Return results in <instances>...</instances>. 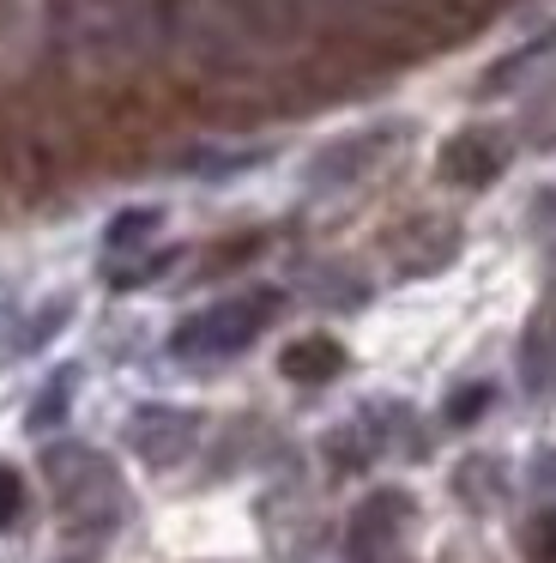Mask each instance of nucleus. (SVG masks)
I'll return each instance as SVG.
<instances>
[{"label": "nucleus", "instance_id": "nucleus-1", "mask_svg": "<svg viewBox=\"0 0 556 563\" xmlns=\"http://www.w3.org/2000/svg\"><path fill=\"white\" fill-rule=\"evenodd\" d=\"M278 291H248V297H224V303L188 316L176 333H169V357L181 364H218V357H236L260 340V328L273 321Z\"/></svg>", "mask_w": 556, "mask_h": 563}, {"label": "nucleus", "instance_id": "nucleus-2", "mask_svg": "<svg viewBox=\"0 0 556 563\" xmlns=\"http://www.w3.org/2000/svg\"><path fill=\"white\" fill-rule=\"evenodd\" d=\"M43 478L55 490V503L67 509L73 527H109L121 521V478L115 466L103 461L85 442H60V449L43 454Z\"/></svg>", "mask_w": 556, "mask_h": 563}, {"label": "nucleus", "instance_id": "nucleus-3", "mask_svg": "<svg viewBox=\"0 0 556 563\" xmlns=\"http://www.w3.org/2000/svg\"><path fill=\"white\" fill-rule=\"evenodd\" d=\"M127 442H133V454H140L145 466H181L193 454V442H200V418L193 412H181V406H140L133 412V424H127Z\"/></svg>", "mask_w": 556, "mask_h": 563}, {"label": "nucleus", "instance_id": "nucleus-4", "mask_svg": "<svg viewBox=\"0 0 556 563\" xmlns=\"http://www.w3.org/2000/svg\"><path fill=\"white\" fill-rule=\"evenodd\" d=\"M508 164V140L496 128H466L442 146V176L459 188H490Z\"/></svg>", "mask_w": 556, "mask_h": 563}, {"label": "nucleus", "instance_id": "nucleus-5", "mask_svg": "<svg viewBox=\"0 0 556 563\" xmlns=\"http://www.w3.org/2000/svg\"><path fill=\"white\" fill-rule=\"evenodd\" d=\"M399 140V128H369V134H351L338 146H326L321 158L309 164V188H345L357 176H369V164L381 158L387 146Z\"/></svg>", "mask_w": 556, "mask_h": 563}, {"label": "nucleus", "instance_id": "nucleus-6", "mask_svg": "<svg viewBox=\"0 0 556 563\" xmlns=\"http://www.w3.org/2000/svg\"><path fill=\"white\" fill-rule=\"evenodd\" d=\"M405 515H411L405 490H375V497L351 515V558H357V563L387 558V545L405 533Z\"/></svg>", "mask_w": 556, "mask_h": 563}, {"label": "nucleus", "instance_id": "nucleus-7", "mask_svg": "<svg viewBox=\"0 0 556 563\" xmlns=\"http://www.w3.org/2000/svg\"><path fill=\"white\" fill-rule=\"evenodd\" d=\"M520 382H526L532 400H551L556 394V303H544L526 321V340H520Z\"/></svg>", "mask_w": 556, "mask_h": 563}, {"label": "nucleus", "instance_id": "nucleus-8", "mask_svg": "<svg viewBox=\"0 0 556 563\" xmlns=\"http://www.w3.org/2000/svg\"><path fill=\"white\" fill-rule=\"evenodd\" d=\"M345 369V352H338V340H326V333H309V340H297L285 352V376L290 382H326Z\"/></svg>", "mask_w": 556, "mask_h": 563}, {"label": "nucleus", "instance_id": "nucleus-9", "mask_svg": "<svg viewBox=\"0 0 556 563\" xmlns=\"http://www.w3.org/2000/svg\"><path fill=\"white\" fill-rule=\"evenodd\" d=\"M157 224H164V212H157V207H127V212H115V219H109L103 249H109V255H127V249H140Z\"/></svg>", "mask_w": 556, "mask_h": 563}, {"label": "nucleus", "instance_id": "nucleus-10", "mask_svg": "<svg viewBox=\"0 0 556 563\" xmlns=\"http://www.w3.org/2000/svg\"><path fill=\"white\" fill-rule=\"evenodd\" d=\"M67 400H73V369H60V376L31 400V430H55L60 418H67Z\"/></svg>", "mask_w": 556, "mask_h": 563}, {"label": "nucleus", "instance_id": "nucleus-11", "mask_svg": "<svg viewBox=\"0 0 556 563\" xmlns=\"http://www.w3.org/2000/svg\"><path fill=\"white\" fill-rule=\"evenodd\" d=\"M67 316H73V297H55V303H43V309H36V321L19 333V352H31V345L48 340V333H60V321H67Z\"/></svg>", "mask_w": 556, "mask_h": 563}, {"label": "nucleus", "instance_id": "nucleus-12", "mask_svg": "<svg viewBox=\"0 0 556 563\" xmlns=\"http://www.w3.org/2000/svg\"><path fill=\"white\" fill-rule=\"evenodd\" d=\"M532 563H556V509H544L538 521H532Z\"/></svg>", "mask_w": 556, "mask_h": 563}, {"label": "nucleus", "instance_id": "nucleus-13", "mask_svg": "<svg viewBox=\"0 0 556 563\" xmlns=\"http://www.w3.org/2000/svg\"><path fill=\"white\" fill-rule=\"evenodd\" d=\"M19 509H24V485H19V473H12L7 461H0V527H7Z\"/></svg>", "mask_w": 556, "mask_h": 563}, {"label": "nucleus", "instance_id": "nucleus-14", "mask_svg": "<svg viewBox=\"0 0 556 563\" xmlns=\"http://www.w3.org/2000/svg\"><path fill=\"white\" fill-rule=\"evenodd\" d=\"M483 406H490V388H459L454 400H447V418H454V424H471V412H483Z\"/></svg>", "mask_w": 556, "mask_h": 563}, {"label": "nucleus", "instance_id": "nucleus-15", "mask_svg": "<svg viewBox=\"0 0 556 563\" xmlns=\"http://www.w3.org/2000/svg\"><path fill=\"white\" fill-rule=\"evenodd\" d=\"M369 563H405V558H393V551H387V558H369Z\"/></svg>", "mask_w": 556, "mask_h": 563}]
</instances>
